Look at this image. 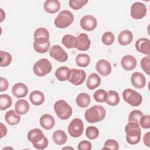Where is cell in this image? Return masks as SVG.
I'll use <instances>...</instances> for the list:
<instances>
[{"label":"cell","instance_id":"cell-1","mask_svg":"<svg viewBox=\"0 0 150 150\" xmlns=\"http://www.w3.org/2000/svg\"><path fill=\"white\" fill-rule=\"evenodd\" d=\"M29 141L33 146L38 149H44L48 145V139L44 135L43 132L39 128H34L30 130L27 135Z\"/></svg>","mask_w":150,"mask_h":150},{"label":"cell","instance_id":"cell-2","mask_svg":"<svg viewBox=\"0 0 150 150\" xmlns=\"http://www.w3.org/2000/svg\"><path fill=\"white\" fill-rule=\"evenodd\" d=\"M105 115V108L102 105H96L86 110L84 117L88 122L96 123L103 120Z\"/></svg>","mask_w":150,"mask_h":150},{"label":"cell","instance_id":"cell-3","mask_svg":"<svg viewBox=\"0 0 150 150\" xmlns=\"http://www.w3.org/2000/svg\"><path fill=\"white\" fill-rule=\"evenodd\" d=\"M141 128L138 124L129 122L125 127L126 141L130 145L138 144L141 139Z\"/></svg>","mask_w":150,"mask_h":150},{"label":"cell","instance_id":"cell-4","mask_svg":"<svg viewBox=\"0 0 150 150\" xmlns=\"http://www.w3.org/2000/svg\"><path fill=\"white\" fill-rule=\"evenodd\" d=\"M54 110L57 116L61 120L69 119L73 112L71 106L64 100L57 101L54 105Z\"/></svg>","mask_w":150,"mask_h":150},{"label":"cell","instance_id":"cell-5","mask_svg":"<svg viewBox=\"0 0 150 150\" xmlns=\"http://www.w3.org/2000/svg\"><path fill=\"white\" fill-rule=\"evenodd\" d=\"M74 21L73 13L67 10L60 11L54 21V25L60 29H64L69 26Z\"/></svg>","mask_w":150,"mask_h":150},{"label":"cell","instance_id":"cell-6","mask_svg":"<svg viewBox=\"0 0 150 150\" xmlns=\"http://www.w3.org/2000/svg\"><path fill=\"white\" fill-rule=\"evenodd\" d=\"M124 100L133 107L139 106L142 101V97L137 91L131 88H127L122 92Z\"/></svg>","mask_w":150,"mask_h":150},{"label":"cell","instance_id":"cell-7","mask_svg":"<svg viewBox=\"0 0 150 150\" xmlns=\"http://www.w3.org/2000/svg\"><path fill=\"white\" fill-rule=\"evenodd\" d=\"M52 66L50 62L46 59L43 58L37 61L33 65L34 73L39 77H43L50 73Z\"/></svg>","mask_w":150,"mask_h":150},{"label":"cell","instance_id":"cell-8","mask_svg":"<svg viewBox=\"0 0 150 150\" xmlns=\"http://www.w3.org/2000/svg\"><path fill=\"white\" fill-rule=\"evenodd\" d=\"M84 124L83 121L80 118L73 119L68 126V132L71 137L78 138L83 132Z\"/></svg>","mask_w":150,"mask_h":150},{"label":"cell","instance_id":"cell-9","mask_svg":"<svg viewBox=\"0 0 150 150\" xmlns=\"http://www.w3.org/2000/svg\"><path fill=\"white\" fill-rule=\"evenodd\" d=\"M86 78V73L83 70L72 69L70 70L68 81L75 86L83 83Z\"/></svg>","mask_w":150,"mask_h":150},{"label":"cell","instance_id":"cell-10","mask_svg":"<svg viewBox=\"0 0 150 150\" xmlns=\"http://www.w3.org/2000/svg\"><path fill=\"white\" fill-rule=\"evenodd\" d=\"M146 7L145 4L140 2H134L131 7L130 13L134 19H141L146 15Z\"/></svg>","mask_w":150,"mask_h":150},{"label":"cell","instance_id":"cell-11","mask_svg":"<svg viewBox=\"0 0 150 150\" xmlns=\"http://www.w3.org/2000/svg\"><path fill=\"white\" fill-rule=\"evenodd\" d=\"M50 56L59 62H64L68 59L67 53L59 45H53L49 49Z\"/></svg>","mask_w":150,"mask_h":150},{"label":"cell","instance_id":"cell-12","mask_svg":"<svg viewBox=\"0 0 150 150\" xmlns=\"http://www.w3.org/2000/svg\"><path fill=\"white\" fill-rule=\"evenodd\" d=\"M80 23L83 29L87 31H91L97 27V21L94 16L87 15L82 17Z\"/></svg>","mask_w":150,"mask_h":150},{"label":"cell","instance_id":"cell-13","mask_svg":"<svg viewBox=\"0 0 150 150\" xmlns=\"http://www.w3.org/2000/svg\"><path fill=\"white\" fill-rule=\"evenodd\" d=\"M96 69L103 76H107L111 72L110 63L105 59H100L96 63Z\"/></svg>","mask_w":150,"mask_h":150},{"label":"cell","instance_id":"cell-14","mask_svg":"<svg viewBox=\"0 0 150 150\" xmlns=\"http://www.w3.org/2000/svg\"><path fill=\"white\" fill-rule=\"evenodd\" d=\"M135 48L138 52L147 56L150 55V41L147 38H140L138 39L135 44Z\"/></svg>","mask_w":150,"mask_h":150},{"label":"cell","instance_id":"cell-15","mask_svg":"<svg viewBox=\"0 0 150 150\" xmlns=\"http://www.w3.org/2000/svg\"><path fill=\"white\" fill-rule=\"evenodd\" d=\"M131 82L135 88H142L146 85V79L141 73L135 72L131 75Z\"/></svg>","mask_w":150,"mask_h":150},{"label":"cell","instance_id":"cell-16","mask_svg":"<svg viewBox=\"0 0 150 150\" xmlns=\"http://www.w3.org/2000/svg\"><path fill=\"white\" fill-rule=\"evenodd\" d=\"M34 42L46 43L49 41V33L45 28H38L34 32Z\"/></svg>","mask_w":150,"mask_h":150},{"label":"cell","instance_id":"cell-17","mask_svg":"<svg viewBox=\"0 0 150 150\" xmlns=\"http://www.w3.org/2000/svg\"><path fill=\"white\" fill-rule=\"evenodd\" d=\"M77 49L80 51H86L90 46L91 41L88 36L86 33H80L77 37Z\"/></svg>","mask_w":150,"mask_h":150},{"label":"cell","instance_id":"cell-18","mask_svg":"<svg viewBox=\"0 0 150 150\" xmlns=\"http://www.w3.org/2000/svg\"><path fill=\"white\" fill-rule=\"evenodd\" d=\"M12 93L15 97L20 98L26 96L28 93V88L24 83H18L13 86Z\"/></svg>","mask_w":150,"mask_h":150},{"label":"cell","instance_id":"cell-19","mask_svg":"<svg viewBox=\"0 0 150 150\" xmlns=\"http://www.w3.org/2000/svg\"><path fill=\"white\" fill-rule=\"evenodd\" d=\"M137 60L132 55H125L121 60V65L122 67L127 70L130 71L135 68L137 66Z\"/></svg>","mask_w":150,"mask_h":150},{"label":"cell","instance_id":"cell-20","mask_svg":"<svg viewBox=\"0 0 150 150\" xmlns=\"http://www.w3.org/2000/svg\"><path fill=\"white\" fill-rule=\"evenodd\" d=\"M133 40L132 33L127 29L120 32L118 36V43L122 46H126L130 44Z\"/></svg>","mask_w":150,"mask_h":150},{"label":"cell","instance_id":"cell-21","mask_svg":"<svg viewBox=\"0 0 150 150\" xmlns=\"http://www.w3.org/2000/svg\"><path fill=\"white\" fill-rule=\"evenodd\" d=\"M45 11L49 13H54L60 8V4L57 0H47L43 5Z\"/></svg>","mask_w":150,"mask_h":150},{"label":"cell","instance_id":"cell-22","mask_svg":"<svg viewBox=\"0 0 150 150\" xmlns=\"http://www.w3.org/2000/svg\"><path fill=\"white\" fill-rule=\"evenodd\" d=\"M100 77L94 73L90 74L86 80V86L90 90H93L98 87L100 85Z\"/></svg>","mask_w":150,"mask_h":150},{"label":"cell","instance_id":"cell-23","mask_svg":"<svg viewBox=\"0 0 150 150\" xmlns=\"http://www.w3.org/2000/svg\"><path fill=\"white\" fill-rule=\"evenodd\" d=\"M40 125L45 129H50L53 128L55 124L54 118L50 114H43L39 120Z\"/></svg>","mask_w":150,"mask_h":150},{"label":"cell","instance_id":"cell-24","mask_svg":"<svg viewBox=\"0 0 150 150\" xmlns=\"http://www.w3.org/2000/svg\"><path fill=\"white\" fill-rule=\"evenodd\" d=\"M30 102L35 105H42L45 101V96L42 92L39 90H35L31 92L29 95Z\"/></svg>","mask_w":150,"mask_h":150},{"label":"cell","instance_id":"cell-25","mask_svg":"<svg viewBox=\"0 0 150 150\" xmlns=\"http://www.w3.org/2000/svg\"><path fill=\"white\" fill-rule=\"evenodd\" d=\"M29 108L30 105L28 102L24 99L18 100L15 105V111L19 115H24L26 114L29 111Z\"/></svg>","mask_w":150,"mask_h":150},{"label":"cell","instance_id":"cell-26","mask_svg":"<svg viewBox=\"0 0 150 150\" xmlns=\"http://www.w3.org/2000/svg\"><path fill=\"white\" fill-rule=\"evenodd\" d=\"M14 110H11L7 111L5 115V119L6 122L11 125H15L19 123L21 121V117Z\"/></svg>","mask_w":150,"mask_h":150},{"label":"cell","instance_id":"cell-27","mask_svg":"<svg viewBox=\"0 0 150 150\" xmlns=\"http://www.w3.org/2000/svg\"><path fill=\"white\" fill-rule=\"evenodd\" d=\"M62 42L63 45L68 49L77 48V37H74L72 35H66L62 39Z\"/></svg>","mask_w":150,"mask_h":150},{"label":"cell","instance_id":"cell-28","mask_svg":"<svg viewBox=\"0 0 150 150\" xmlns=\"http://www.w3.org/2000/svg\"><path fill=\"white\" fill-rule=\"evenodd\" d=\"M70 69L66 66H61L55 71V76L59 81H64L68 80Z\"/></svg>","mask_w":150,"mask_h":150},{"label":"cell","instance_id":"cell-29","mask_svg":"<svg viewBox=\"0 0 150 150\" xmlns=\"http://www.w3.org/2000/svg\"><path fill=\"white\" fill-rule=\"evenodd\" d=\"M52 137L54 143L59 145L64 144L67 140V137L66 133L60 129H58L54 131L53 133Z\"/></svg>","mask_w":150,"mask_h":150},{"label":"cell","instance_id":"cell-30","mask_svg":"<svg viewBox=\"0 0 150 150\" xmlns=\"http://www.w3.org/2000/svg\"><path fill=\"white\" fill-rule=\"evenodd\" d=\"M91 101L90 96L84 93L79 94L76 98V104L80 108H86L88 106Z\"/></svg>","mask_w":150,"mask_h":150},{"label":"cell","instance_id":"cell-31","mask_svg":"<svg viewBox=\"0 0 150 150\" xmlns=\"http://www.w3.org/2000/svg\"><path fill=\"white\" fill-rule=\"evenodd\" d=\"M120 102V96L118 93L114 90H109L107 92V99L106 103L108 105L114 106Z\"/></svg>","mask_w":150,"mask_h":150},{"label":"cell","instance_id":"cell-32","mask_svg":"<svg viewBox=\"0 0 150 150\" xmlns=\"http://www.w3.org/2000/svg\"><path fill=\"white\" fill-rule=\"evenodd\" d=\"M76 64L81 67H86L90 63V57L87 54H79L76 58Z\"/></svg>","mask_w":150,"mask_h":150},{"label":"cell","instance_id":"cell-33","mask_svg":"<svg viewBox=\"0 0 150 150\" xmlns=\"http://www.w3.org/2000/svg\"><path fill=\"white\" fill-rule=\"evenodd\" d=\"M12 104V100L11 96L8 94L0 95V109L5 110L9 108Z\"/></svg>","mask_w":150,"mask_h":150},{"label":"cell","instance_id":"cell-34","mask_svg":"<svg viewBox=\"0 0 150 150\" xmlns=\"http://www.w3.org/2000/svg\"><path fill=\"white\" fill-rule=\"evenodd\" d=\"M50 42L46 43H39L34 42L33 46L35 50L39 53H45L48 51L50 47Z\"/></svg>","mask_w":150,"mask_h":150},{"label":"cell","instance_id":"cell-35","mask_svg":"<svg viewBox=\"0 0 150 150\" xmlns=\"http://www.w3.org/2000/svg\"><path fill=\"white\" fill-rule=\"evenodd\" d=\"M1 56V67H6L9 66L12 62V56L8 52L1 50L0 52Z\"/></svg>","mask_w":150,"mask_h":150},{"label":"cell","instance_id":"cell-36","mask_svg":"<svg viewBox=\"0 0 150 150\" xmlns=\"http://www.w3.org/2000/svg\"><path fill=\"white\" fill-rule=\"evenodd\" d=\"M94 99L98 103L106 102L107 99V92L103 89H98L95 91L93 96Z\"/></svg>","mask_w":150,"mask_h":150},{"label":"cell","instance_id":"cell-37","mask_svg":"<svg viewBox=\"0 0 150 150\" xmlns=\"http://www.w3.org/2000/svg\"><path fill=\"white\" fill-rule=\"evenodd\" d=\"M99 135V131L97 128L94 126H89L86 130V135L89 139H95Z\"/></svg>","mask_w":150,"mask_h":150},{"label":"cell","instance_id":"cell-38","mask_svg":"<svg viewBox=\"0 0 150 150\" xmlns=\"http://www.w3.org/2000/svg\"><path fill=\"white\" fill-rule=\"evenodd\" d=\"M115 40L114 34L111 32H106L103 35L101 38L102 42L105 45H111Z\"/></svg>","mask_w":150,"mask_h":150},{"label":"cell","instance_id":"cell-39","mask_svg":"<svg viewBox=\"0 0 150 150\" xmlns=\"http://www.w3.org/2000/svg\"><path fill=\"white\" fill-rule=\"evenodd\" d=\"M143 112L139 110H133L130 112L128 116V121L138 124L139 119L143 115Z\"/></svg>","mask_w":150,"mask_h":150},{"label":"cell","instance_id":"cell-40","mask_svg":"<svg viewBox=\"0 0 150 150\" xmlns=\"http://www.w3.org/2000/svg\"><path fill=\"white\" fill-rule=\"evenodd\" d=\"M88 2V0H70L69 2V6L74 10L81 9Z\"/></svg>","mask_w":150,"mask_h":150},{"label":"cell","instance_id":"cell-41","mask_svg":"<svg viewBox=\"0 0 150 150\" xmlns=\"http://www.w3.org/2000/svg\"><path fill=\"white\" fill-rule=\"evenodd\" d=\"M141 67L142 69L148 74L150 75V57L147 56L142 59L141 61Z\"/></svg>","mask_w":150,"mask_h":150},{"label":"cell","instance_id":"cell-42","mask_svg":"<svg viewBox=\"0 0 150 150\" xmlns=\"http://www.w3.org/2000/svg\"><path fill=\"white\" fill-rule=\"evenodd\" d=\"M119 148V144L114 139H107L104 143V146L102 148L103 149H112V150H117Z\"/></svg>","mask_w":150,"mask_h":150},{"label":"cell","instance_id":"cell-43","mask_svg":"<svg viewBox=\"0 0 150 150\" xmlns=\"http://www.w3.org/2000/svg\"><path fill=\"white\" fill-rule=\"evenodd\" d=\"M139 123L142 128L149 129L150 128V116L149 115H143L139 119Z\"/></svg>","mask_w":150,"mask_h":150},{"label":"cell","instance_id":"cell-44","mask_svg":"<svg viewBox=\"0 0 150 150\" xmlns=\"http://www.w3.org/2000/svg\"><path fill=\"white\" fill-rule=\"evenodd\" d=\"M77 148L79 150H91L92 145L90 142L84 140L79 143Z\"/></svg>","mask_w":150,"mask_h":150},{"label":"cell","instance_id":"cell-45","mask_svg":"<svg viewBox=\"0 0 150 150\" xmlns=\"http://www.w3.org/2000/svg\"><path fill=\"white\" fill-rule=\"evenodd\" d=\"M9 87V83L7 80L2 77H0V91H6Z\"/></svg>","mask_w":150,"mask_h":150},{"label":"cell","instance_id":"cell-46","mask_svg":"<svg viewBox=\"0 0 150 150\" xmlns=\"http://www.w3.org/2000/svg\"><path fill=\"white\" fill-rule=\"evenodd\" d=\"M149 132H146L143 137V141L144 144L147 146L148 147L150 146V136H149Z\"/></svg>","mask_w":150,"mask_h":150},{"label":"cell","instance_id":"cell-47","mask_svg":"<svg viewBox=\"0 0 150 150\" xmlns=\"http://www.w3.org/2000/svg\"><path fill=\"white\" fill-rule=\"evenodd\" d=\"M1 138H3L6 135L7 128L2 122H1Z\"/></svg>","mask_w":150,"mask_h":150},{"label":"cell","instance_id":"cell-48","mask_svg":"<svg viewBox=\"0 0 150 150\" xmlns=\"http://www.w3.org/2000/svg\"><path fill=\"white\" fill-rule=\"evenodd\" d=\"M67 148H69V149H73V148H71V147H66V148H63V149H67Z\"/></svg>","mask_w":150,"mask_h":150}]
</instances>
